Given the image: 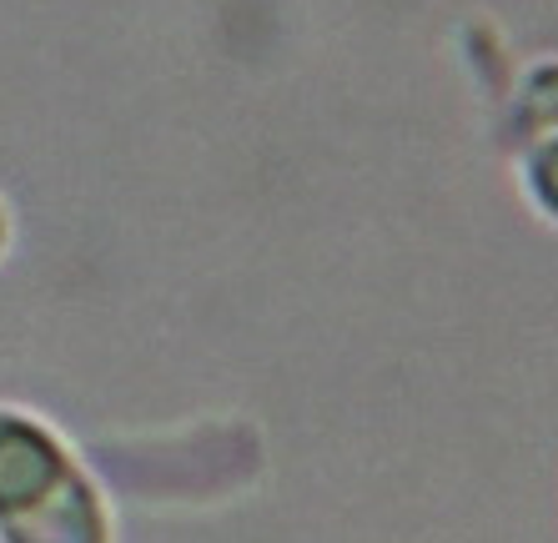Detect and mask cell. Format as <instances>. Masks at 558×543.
<instances>
[{
    "label": "cell",
    "mask_w": 558,
    "mask_h": 543,
    "mask_svg": "<svg viewBox=\"0 0 558 543\" xmlns=\"http://www.w3.org/2000/svg\"><path fill=\"white\" fill-rule=\"evenodd\" d=\"M0 543H111L92 473L21 408H0Z\"/></svg>",
    "instance_id": "6da1fadb"
},
{
    "label": "cell",
    "mask_w": 558,
    "mask_h": 543,
    "mask_svg": "<svg viewBox=\"0 0 558 543\" xmlns=\"http://www.w3.org/2000/svg\"><path fill=\"white\" fill-rule=\"evenodd\" d=\"M508 142L523 156L533 202L548 217H558V65H544L538 76H529L513 126H508Z\"/></svg>",
    "instance_id": "7a4b0ae2"
},
{
    "label": "cell",
    "mask_w": 558,
    "mask_h": 543,
    "mask_svg": "<svg viewBox=\"0 0 558 543\" xmlns=\"http://www.w3.org/2000/svg\"><path fill=\"white\" fill-rule=\"evenodd\" d=\"M5 242H11V217H5V207H0V252H5Z\"/></svg>",
    "instance_id": "3957f363"
}]
</instances>
